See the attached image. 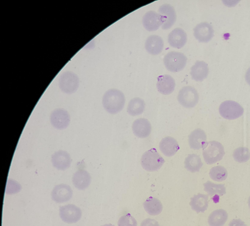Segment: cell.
Returning a JSON list of instances; mask_svg holds the SVG:
<instances>
[{
	"instance_id": "cell-1",
	"label": "cell",
	"mask_w": 250,
	"mask_h": 226,
	"mask_svg": "<svg viewBox=\"0 0 250 226\" xmlns=\"http://www.w3.org/2000/svg\"><path fill=\"white\" fill-rule=\"evenodd\" d=\"M125 98L124 93L119 90L111 89L103 95L102 104L104 109L109 113L116 114L124 107Z\"/></svg>"
},
{
	"instance_id": "cell-2",
	"label": "cell",
	"mask_w": 250,
	"mask_h": 226,
	"mask_svg": "<svg viewBox=\"0 0 250 226\" xmlns=\"http://www.w3.org/2000/svg\"><path fill=\"white\" fill-rule=\"evenodd\" d=\"M225 152L224 146L216 141L207 142L203 148V156L206 163L212 164L221 160Z\"/></svg>"
},
{
	"instance_id": "cell-3",
	"label": "cell",
	"mask_w": 250,
	"mask_h": 226,
	"mask_svg": "<svg viewBox=\"0 0 250 226\" xmlns=\"http://www.w3.org/2000/svg\"><path fill=\"white\" fill-rule=\"evenodd\" d=\"M164 162V159L155 148H151L145 152L141 158L142 166L144 169L149 172L158 170Z\"/></svg>"
},
{
	"instance_id": "cell-4",
	"label": "cell",
	"mask_w": 250,
	"mask_h": 226,
	"mask_svg": "<svg viewBox=\"0 0 250 226\" xmlns=\"http://www.w3.org/2000/svg\"><path fill=\"white\" fill-rule=\"evenodd\" d=\"M163 61L165 67L168 71L177 72L185 68L187 58L182 52L172 51L165 55Z\"/></svg>"
},
{
	"instance_id": "cell-5",
	"label": "cell",
	"mask_w": 250,
	"mask_h": 226,
	"mask_svg": "<svg viewBox=\"0 0 250 226\" xmlns=\"http://www.w3.org/2000/svg\"><path fill=\"white\" fill-rule=\"evenodd\" d=\"M219 112L223 118L233 120L243 115L244 109L241 105L234 101L226 100L220 104Z\"/></svg>"
},
{
	"instance_id": "cell-6",
	"label": "cell",
	"mask_w": 250,
	"mask_h": 226,
	"mask_svg": "<svg viewBox=\"0 0 250 226\" xmlns=\"http://www.w3.org/2000/svg\"><path fill=\"white\" fill-rule=\"evenodd\" d=\"M177 99L184 107L191 108L195 107L198 102V93L194 87L190 86H185L179 90Z\"/></svg>"
},
{
	"instance_id": "cell-7",
	"label": "cell",
	"mask_w": 250,
	"mask_h": 226,
	"mask_svg": "<svg viewBox=\"0 0 250 226\" xmlns=\"http://www.w3.org/2000/svg\"><path fill=\"white\" fill-rule=\"evenodd\" d=\"M59 85L62 91L71 94L77 90L79 85V80L78 76L73 72L65 71L60 76Z\"/></svg>"
},
{
	"instance_id": "cell-8",
	"label": "cell",
	"mask_w": 250,
	"mask_h": 226,
	"mask_svg": "<svg viewBox=\"0 0 250 226\" xmlns=\"http://www.w3.org/2000/svg\"><path fill=\"white\" fill-rule=\"evenodd\" d=\"M82 210L73 204L62 206L59 209V215L61 219L67 224H73L79 221L82 217Z\"/></svg>"
},
{
	"instance_id": "cell-9",
	"label": "cell",
	"mask_w": 250,
	"mask_h": 226,
	"mask_svg": "<svg viewBox=\"0 0 250 226\" xmlns=\"http://www.w3.org/2000/svg\"><path fill=\"white\" fill-rule=\"evenodd\" d=\"M50 121L53 127L58 130L66 128L70 122V116L68 112L62 108L53 110L50 115Z\"/></svg>"
},
{
	"instance_id": "cell-10",
	"label": "cell",
	"mask_w": 250,
	"mask_h": 226,
	"mask_svg": "<svg viewBox=\"0 0 250 226\" xmlns=\"http://www.w3.org/2000/svg\"><path fill=\"white\" fill-rule=\"evenodd\" d=\"M164 22V17L154 11L147 12L142 19L143 25L148 31L157 30L160 26H162Z\"/></svg>"
},
{
	"instance_id": "cell-11",
	"label": "cell",
	"mask_w": 250,
	"mask_h": 226,
	"mask_svg": "<svg viewBox=\"0 0 250 226\" xmlns=\"http://www.w3.org/2000/svg\"><path fill=\"white\" fill-rule=\"evenodd\" d=\"M193 35L200 43H208L214 36V29L207 22L197 24L193 28Z\"/></svg>"
},
{
	"instance_id": "cell-12",
	"label": "cell",
	"mask_w": 250,
	"mask_h": 226,
	"mask_svg": "<svg viewBox=\"0 0 250 226\" xmlns=\"http://www.w3.org/2000/svg\"><path fill=\"white\" fill-rule=\"evenodd\" d=\"M52 199L57 203H62L69 201L73 195L71 187L66 184L56 185L51 192Z\"/></svg>"
},
{
	"instance_id": "cell-13",
	"label": "cell",
	"mask_w": 250,
	"mask_h": 226,
	"mask_svg": "<svg viewBox=\"0 0 250 226\" xmlns=\"http://www.w3.org/2000/svg\"><path fill=\"white\" fill-rule=\"evenodd\" d=\"M53 166L59 170H65L71 165L72 159L70 154L66 151L60 150L51 156Z\"/></svg>"
},
{
	"instance_id": "cell-14",
	"label": "cell",
	"mask_w": 250,
	"mask_h": 226,
	"mask_svg": "<svg viewBox=\"0 0 250 226\" xmlns=\"http://www.w3.org/2000/svg\"><path fill=\"white\" fill-rule=\"evenodd\" d=\"M158 13L164 19L165 22L161 26L163 29H168L172 27L176 20V14L174 7L169 4L162 5L158 9Z\"/></svg>"
},
{
	"instance_id": "cell-15",
	"label": "cell",
	"mask_w": 250,
	"mask_h": 226,
	"mask_svg": "<svg viewBox=\"0 0 250 226\" xmlns=\"http://www.w3.org/2000/svg\"><path fill=\"white\" fill-rule=\"evenodd\" d=\"M167 41L171 47L181 48L187 43V35L186 32L181 28H176L169 33Z\"/></svg>"
},
{
	"instance_id": "cell-16",
	"label": "cell",
	"mask_w": 250,
	"mask_h": 226,
	"mask_svg": "<svg viewBox=\"0 0 250 226\" xmlns=\"http://www.w3.org/2000/svg\"><path fill=\"white\" fill-rule=\"evenodd\" d=\"M132 129L134 134L139 138L147 137L151 131V125L149 121L144 118L136 119L133 123Z\"/></svg>"
},
{
	"instance_id": "cell-17",
	"label": "cell",
	"mask_w": 250,
	"mask_h": 226,
	"mask_svg": "<svg viewBox=\"0 0 250 226\" xmlns=\"http://www.w3.org/2000/svg\"><path fill=\"white\" fill-rule=\"evenodd\" d=\"M156 87L159 92L164 95H168L174 91L175 82L169 75H160L157 78Z\"/></svg>"
},
{
	"instance_id": "cell-18",
	"label": "cell",
	"mask_w": 250,
	"mask_h": 226,
	"mask_svg": "<svg viewBox=\"0 0 250 226\" xmlns=\"http://www.w3.org/2000/svg\"><path fill=\"white\" fill-rule=\"evenodd\" d=\"M164 41L162 37L157 35L149 36L146 41L145 48L147 52L153 55L160 54L164 48Z\"/></svg>"
},
{
	"instance_id": "cell-19",
	"label": "cell",
	"mask_w": 250,
	"mask_h": 226,
	"mask_svg": "<svg viewBox=\"0 0 250 226\" xmlns=\"http://www.w3.org/2000/svg\"><path fill=\"white\" fill-rule=\"evenodd\" d=\"M91 177L85 170L79 169L73 175L72 182L74 186L79 190H84L91 183Z\"/></svg>"
},
{
	"instance_id": "cell-20",
	"label": "cell",
	"mask_w": 250,
	"mask_h": 226,
	"mask_svg": "<svg viewBox=\"0 0 250 226\" xmlns=\"http://www.w3.org/2000/svg\"><path fill=\"white\" fill-rule=\"evenodd\" d=\"M208 65L203 61H196L190 68L191 78L196 81H203L208 77Z\"/></svg>"
},
{
	"instance_id": "cell-21",
	"label": "cell",
	"mask_w": 250,
	"mask_h": 226,
	"mask_svg": "<svg viewBox=\"0 0 250 226\" xmlns=\"http://www.w3.org/2000/svg\"><path fill=\"white\" fill-rule=\"evenodd\" d=\"M207 142L205 132L201 129L193 131L188 136V143L190 147L195 150L203 148Z\"/></svg>"
},
{
	"instance_id": "cell-22",
	"label": "cell",
	"mask_w": 250,
	"mask_h": 226,
	"mask_svg": "<svg viewBox=\"0 0 250 226\" xmlns=\"http://www.w3.org/2000/svg\"><path fill=\"white\" fill-rule=\"evenodd\" d=\"M159 148L165 156L169 157L177 153L179 149V146L175 139L171 136H167L160 141Z\"/></svg>"
},
{
	"instance_id": "cell-23",
	"label": "cell",
	"mask_w": 250,
	"mask_h": 226,
	"mask_svg": "<svg viewBox=\"0 0 250 226\" xmlns=\"http://www.w3.org/2000/svg\"><path fill=\"white\" fill-rule=\"evenodd\" d=\"M208 196L199 193L191 198L189 205L197 213L204 212L208 207Z\"/></svg>"
},
{
	"instance_id": "cell-24",
	"label": "cell",
	"mask_w": 250,
	"mask_h": 226,
	"mask_svg": "<svg viewBox=\"0 0 250 226\" xmlns=\"http://www.w3.org/2000/svg\"><path fill=\"white\" fill-rule=\"evenodd\" d=\"M228 215L226 210L219 209L214 210L208 218L209 226H223L227 221Z\"/></svg>"
},
{
	"instance_id": "cell-25",
	"label": "cell",
	"mask_w": 250,
	"mask_h": 226,
	"mask_svg": "<svg viewBox=\"0 0 250 226\" xmlns=\"http://www.w3.org/2000/svg\"><path fill=\"white\" fill-rule=\"evenodd\" d=\"M143 205L146 212L150 215H157L163 210V205L160 200L153 197L148 198Z\"/></svg>"
},
{
	"instance_id": "cell-26",
	"label": "cell",
	"mask_w": 250,
	"mask_h": 226,
	"mask_svg": "<svg viewBox=\"0 0 250 226\" xmlns=\"http://www.w3.org/2000/svg\"><path fill=\"white\" fill-rule=\"evenodd\" d=\"M144 100L139 97L131 99L127 106V112L131 116H137L142 114L145 109Z\"/></svg>"
},
{
	"instance_id": "cell-27",
	"label": "cell",
	"mask_w": 250,
	"mask_h": 226,
	"mask_svg": "<svg viewBox=\"0 0 250 226\" xmlns=\"http://www.w3.org/2000/svg\"><path fill=\"white\" fill-rule=\"evenodd\" d=\"M203 185L204 190L208 193V195L213 198L222 196L226 193L224 184H215L208 181Z\"/></svg>"
},
{
	"instance_id": "cell-28",
	"label": "cell",
	"mask_w": 250,
	"mask_h": 226,
	"mask_svg": "<svg viewBox=\"0 0 250 226\" xmlns=\"http://www.w3.org/2000/svg\"><path fill=\"white\" fill-rule=\"evenodd\" d=\"M184 164L185 168L192 173L199 171L203 166L200 157L194 154L188 155L185 158Z\"/></svg>"
},
{
	"instance_id": "cell-29",
	"label": "cell",
	"mask_w": 250,
	"mask_h": 226,
	"mask_svg": "<svg viewBox=\"0 0 250 226\" xmlns=\"http://www.w3.org/2000/svg\"><path fill=\"white\" fill-rule=\"evenodd\" d=\"M209 175L213 181H222L227 179L228 172L225 167L222 166H216L211 168Z\"/></svg>"
},
{
	"instance_id": "cell-30",
	"label": "cell",
	"mask_w": 250,
	"mask_h": 226,
	"mask_svg": "<svg viewBox=\"0 0 250 226\" xmlns=\"http://www.w3.org/2000/svg\"><path fill=\"white\" fill-rule=\"evenodd\" d=\"M233 157L234 160L239 163L245 162L250 158V152L248 148L240 147L234 151Z\"/></svg>"
},
{
	"instance_id": "cell-31",
	"label": "cell",
	"mask_w": 250,
	"mask_h": 226,
	"mask_svg": "<svg viewBox=\"0 0 250 226\" xmlns=\"http://www.w3.org/2000/svg\"><path fill=\"white\" fill-rule=\"evenodd\" d=\"M21 189V185L13 179L7 180L5 193L7 194H14L19 192Z\"/></svg>"
},
{
	"instance_id": "cell-32",
	"label": "cell",
	"mask_w": 250,
	"mask_h": 226,
	"mask_svg": "<svg viewBox=\"0 0 250 226\" xmlns=\"http://www.w3.org/2000/svg\"><path fill=\"white\" fill-rule=\"evenodd\" d=\"M118 226H137L135 219L129 213L121 216L118 222Z\"/></svg>"
},
{
	"instance_id": "cell-33",
	"label": "cell",
	"mask_w": 250,
	"mask_h": 226,
	"mask_svg": "<svg viewBox=\"0 0 250 226\" xmlns=\"http://www.w3.org/2000/svg\"><path fill=\"white\" fill-rule=\"evenodd\" d=\"M141 226H159V225L155 220L147 218L142 222Z\"/></svg>"
},
{
	"instance_id": "cell-34",
	"label": "cell",
	"mask_w": 250,
	"mask_h": 226,
	"mask_svg": "<svg viewBox=\"0 0 250 226\" xmlns=\"http://www.w3.org/2000/svg\"><path fill=\"white\" fill-rule=\"evenodd\" d=\"M229 226H247L245 223L240 219H233L229 224Z\"/></svg>"
},
{
	"instance_id": "cell-35",
	"label": "cell",
	"mask_w": 250,
	"mask_h": 226,
	"mask_svg": "<svg viewBox=\"0 0 250 226\" xmlns=\"http://www.w3.org/2000/svg\"><path fill=\"white\" fill-rule=\"evenodd\" d=\"M245 78L247 83L250 86V67H249L247 70Z\"/></svg>"
},
{
	"instance_id": "cell-36",
	"label": "cell",
	"mask_w": 250,
	"mask_h": 226,
	"mask_svg": "<svg viewBox=\"0 0 250 226\" xmlns=\"http://www.w3.org/2000/svg\"><path fill=\"white\" fill-rule=\"evenodd\" d=\"M102 226H114V225H112L111 224H105V225H103Z\"/></svg>"
},
{
	"instance_id": "cell-37",
	"label": "cell",
	"mask_w": 250,
	"mask_h": 226,
	"mask_svg": "<svg viewBox=\"0 0 250 226\" xmlns=\"http://www.w3.org/2000/svg\"><path fill=\"white\" fill-rule=\"evenodd\" d=\"M248 205H249V208H250V196L248 200Z\"/></svg>"
}]
</instances>
